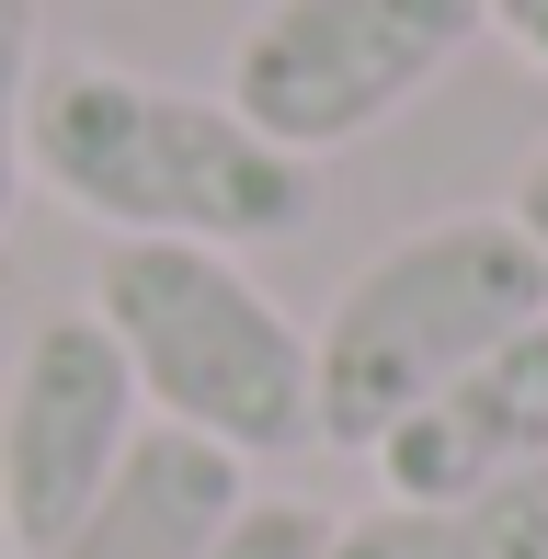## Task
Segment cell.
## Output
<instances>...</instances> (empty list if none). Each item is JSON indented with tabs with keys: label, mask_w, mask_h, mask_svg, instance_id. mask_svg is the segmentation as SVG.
<instances>
[{
	"label": "cell",
	"mask_w": 548,
	"mask_h": 559,
	"mask_svg": "<svg viewBox=\"0 0 548 559\" xmlns=\"http://www.w3.org/2000/svg\"><path fill=\"white\" fill-rule=\"evenodd\" d=\"M480 35H503L514 58L548 81V0H480Z\"/></svg>",
	"instance_id": "11"
},
{
	"label": "cell",
	"mask_w": 548,
	"mask_h": 559,
	"mask_svg": "<svg viewBox=\"0 0 548 559\" xmlns=\"http://www.w3.org/2000/svg\"><path fill=\"white\" fill-rule=\"evenodd\" d=\"M240 502H252V468H240L229 445L148 423V435L115 456V479L81 502V525H69L58 548H35V559H206L229 537Z\"/></svg>",
	"instance_id": "7"
},
{
	"label": "cell",
	"mask_w": 548,
	"mask_h": 559,
	"mask_svg": "<svg viewBox=\"0 0 548 559\" xmlns=\"http://www.w3.org/2000/svg\"><path fill=\"white\" fill-rule=\"evenodd\" d=\"M206 559H332V514L309 491H252Z\"/></svg>",
	"instance_id": "10"
},
{
	"label": "cell",
	"mask_w": 548,
	"mask_h": 559,
	"mask_svg": "<svg viewBox=\"0 0 548 559\" xmlns=\"http://www.w3.org/2000/svg\"><path fill=\"white\" fill-rule=\"evenodd\" d=\"M0 559H23V548H12V514H0Z\"/></svg>",
	"instance_id": "13"
},
{
	"label": "cell",
	"mask_w": 548,
	"mask_h": 559,
	"mask_svg": "<svg viewBox=\"0 0 548 559\" xmlns=\"http://www.w3.org/2000/svg\"><path fill=\"white\" fill-rule=\"evenodd\" d=\"M138 435H148V400H138L115 332L92 309L35 320L12 354V389H0V514H12V548L23 559L58 548Z\"/></svg>",
	"instance_id": "5"
},
{
	"label": "cell",
	"mask_w": 548,
	"mask_h": 559,
	"mask_svg": "<svg viewBox=\"0 0 548 559\" xmlns=\"http://www.w3.org/2000/svg\"><path fill=\"white\" fill-rule=\"evenodd\" d=\"M332 559H548V468L457 502H366L332 514Z\"/></svg>",
	"instance_id": "8"
},
{
	"label": "cell",
	"mask_w": 548,
	"mask_h": 559,
	"mask_svg": "<svg viewBox=\"0 0 548 559\" xmlns=\"http://www.w3.org/2000/svg\"><path fill=\"white\" fill-rule=\"evenodd\" d=\"M366 468H378V502H457L548 468V320L491 343L468 377H445L412 423H389L366 445Z\"/></svg>",
	"instance_id": "6"
},
{
	"label": "cell",
	"mask_w": 548,
	"mask_h": 559,
	"mask_svg": "<svg viewBox=\"0 0 548 559\" xmlns=\"http://www.w3.org/2000/svg\"><path fill=\"white\" fill-rule=\"evenodd\" d=\"M548 320V251L503 206L468 217H422L378 263L343 274V297L309 332V400H320V445L366 456L389 423H412L445 377H468L491 343Z\"/></svg>",
	"instance_id": "2"
},
{
	"label": "cell",
	"mask_w": 548,
	"mask_h": 559,
	"mask_svg": "<svg viewBox=\"0 0 548 559\" xmlns=\"http://www.w3.org/2000/svg\"><path fill=\"white\" fill-rule=\"evenodd\" d=\"M23 183L115 240H206L263 251L320 217V160H286L229 115V92H183L148 69L58 58L23 104Z\"/></svg>",
	"instance_id": "1"
},
{
	"label": "cell",
	"mask_w": 548,
	"mask_h": 559,
	"mask_svg": "<svg viewBox=\"0 0 548 559\" xmlns=\"http://www.w3.org/2000/svg\"><path fill=\"white\" fill-rule=\"evenodd\" d=\"M480 46V0H263L229 46V115L286 160L378 138Z\"/></svg>",
	"instance_id": "4"
},
{
	"label": "cell",
	"mask_w": 548,
	"mask_h": 559,
	"mask_svg": "<svg viewBox=\"0 0 548 559\" xmlns=\"http://www.w3.org/2000/svg\"><path fill=\"white\" fill-rule=\"evenodd\" d=\"M92 320L115 332L148 423L252 456H309L320 400H309V332L252 286L240 251L206 240H115L92 274Z\"/></svg>",
	"instance_id": "3"
},
{
	"label": "cell",
	"mask_w": 548,
	"mask_h": 559,
	"mask_svg": "<svg viewBox=\"0 0 548 559\" xmlns=\"http://www.w3.org/2000/svg\"><path fill=\"white\" fill-rule=\"evenodd\" d=\"M503 217H514V228H526V240L548 251V148H537L526 171H514V206H503Z\"/></svg>",
	"instance_id": "12"
},
{
	"label": "cell",
	"mask_w": 548,
	"mask_h": 559,
	"mask_svg": "<svg viewBox=\"0 0 548 559\" xmlns=\"http://www.w3.org/2000/svg\"><path fill=\"white\" fill-rule=\"evenodd\" d=\"M46 69V0H0V240L23 217V104Z\"/></svg>",
	"instance_id": "9"
}]
</instances>
